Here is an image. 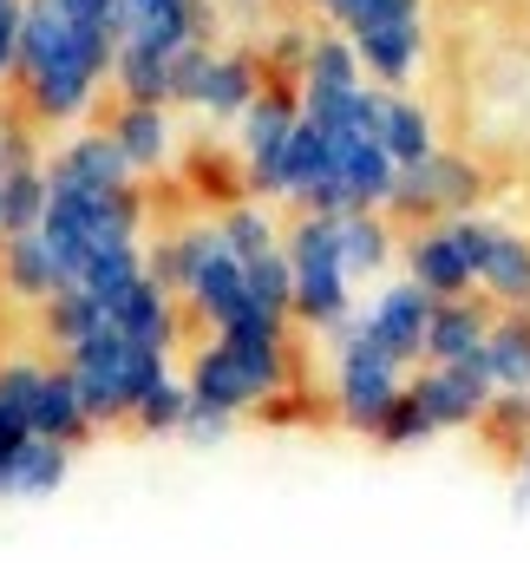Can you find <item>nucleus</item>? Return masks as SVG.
<instances>
[{
    "label": "nucleus",
    "mask_w": 530,
    "mask_h": 563,
    "mask_svg": "<svg viewBox=\"0 0 530 563\" xmlns=\"http://www.w3.org/2000/svg\"><path fill=\"white\" fill-rule=\"evenodd\" d=\"M66 374H73V387H79V400H86L92 426L132 420L137 400H144V394H151L157 380H170L164 354L137 347V341L112 334V328H99L92 341H79V347L66 354Z\"/></svg>",
    "instance_id": "nucleus-1"
},
{
    "label": "nucleus",
    "mask_w": 530,
    "mask_h": 563,
    "mask_svg": "<svg viewBox=\"0 0 530 563\" xmlns=\"http://www.w3.org/2000/svg\"><path fill=\"white\" fill-rule=\"evenodd\" d=\"M334 334H341V361H334V413L354 426V432L374 439V426L387 420V407L406 394L399 361H387V354L361 334V321H347V328H334Z\"/></svg>",
    "instance_id": "nucleus-2"
},
{
    "label": "nucleus",
    "mask_w": 530,
    "mask_h": 563,
    "mask_svg": "<svg viewBox=\"0 0 530 563\" xmlns=\"http://www.w3.org/2000/svg\"><path fill=\"white\" fill-rule=\"evenodd\" d=\"M432 308H439V301H432L419 282H394V288H387V295L361 314V334H367L387 361H399V367H406V361H426V328H432Z\"/></svg>",
    "instance_id": "nucleus-3"
},
{
    "label": "nucleus",
    "mask_w": 530,
    "mask_h": 563,
    "mask_svg": "<svg viewBox=\"0 0 530 563\" xmlns=\"http://www.w3.org/2000/svg\"><path fill=\"white\" fill-rule=\"evenodd\" d=\"M492 394H498V387L485 380L478 361H465V367H426V374L412 380V400L426 407L432 432H445V426H478L485 407H492Z\"/></svg>",
    "instance_id": "nucleus-4"
},
{
    "label": "nucleus",
    "mask_w": 530,
    "mask_h": 563,
    "mask_svg": "<svg viewBox=\"0 0 530 563\" xmlns=\"http://www.w3.org/2000/svg\"><path fill=\"white\" fill-rule=\"evenodd\" d=\"M478 197V170L465 164V157H426V164H412V170H399L394 177V210L406 217H432V210H465Z\"/></svg>",
    "instance_id": "nucleus-5"
},
{
    "label": "nucleus",
    "mask_w": 530,
    "mask_h": 563,
    "mask_svg": "<svg viewBox=\"0 0 530 563\" xmlns=\"http://www.w3.org/2000/svg\"><path fill=\"white\" fill-rule=\"evenodd\" d=\"M432 301H465V288L478 282V263H472V243H465V223H445V230H426L412 243V276Z\"/></svg>",
    "instance_id": "nucleus-6"
},
{
    "label": "nucleus",
    "mask_w": 530,
    "mask_h": 563,
    "mask_svg": "<svg viewBox=\"0 0 530 563\" xmlns=\"http://www.w3.org/2000/svg\"><path fill=\"white\" fill-rule=\"evenodd\" d=\"M106 328L125 334V341H137V347H151V354H170V341H177V308H170V295H164L157 282L144 276L106 308Z\"/></svg>",
    "instance_id": "nucleus-7"
},
{
    "label": "nucleus",
    "mask_w": 530,
    "mask_h": 563,
    "mask_svg": "<svg viewBox=\"0 0 530 563\" xmlns=\"http://www.w3.org/2000/svg\"><path fill=\"white\" fill-rule=\"evenodd\" d=\"M190 301H197V314L217 328V334H230L256 301H250V276H243V263L217 243V256L197 269V282H190Z\"/></svg>",
    "instance_id": "nucleus-8"
},
{
    "label": "nucleus",
    "mask_w": 530,
    "mask_h": 563,
    "mask_svg": "<svg viewBox=\"0 0 530 563\" xmlns=\"http://www.w3.org/2000/svg\"><path fill=\"white\" fill-rule=\"evenodd\" d=\"M46 177L53 184H73V190H92V197H112V190H125L132 164H125V151L112 139H73Z\"/></svg>",
    "instance_id": "nucleus-9"
},
{
    "label": "nucleus",
    "mask_w": 530,
    "mask_h": 563,
    "mask_svg": "<svg viewBox=\"0 0 530 563\" xmlns=\"http://www.w3.org/2000/svg\"><path fill=\"white\" fill-rule=\"evenodd\" d=\"M485 334H492L485 308H472V301H439V308H432V328H426V361H432V367H465V361H478Z\"/></svg>",
    "instance_id": "nucleus-10"
},
{
    "label": "nucleus",
    "mask_w": 530,
    "mask_h": 563,
    "mask_svg": "<svg viewBox=\"0 0 530 563\" xmlns=\"http://www.w3.org/2000/svg\"><path fill=\"white\" fill-rule=\"evenodd\" d=\"M99 426L86 413V400H79V387H73V374L66 367H53L46 374V387H40V407H33V439H53V445H86Z\"/></svg>",
    "instance_id": "nucleus-11"
},
{
    "label": "nucleus",
    "mask_w": 530,
    "mask_h": 563,
    "mask_svg": "<svg viewBox=\"0 0 530 563\" xmlns=\"http://www.w3.org/2000/svg\"><path fill=\"white\" fill-rule=\"evenodd\" d=\"M73 478V445H53V439H26L7 465V485L0 498H53L59 485Z\"/></svg>",
    "instance_id": "nucleus-12"
},
{
    "label": "nucleus",
    "mask_w": 530,
    "mask_h": 563,
    "mask_svg": "<svg viewBox=\"0 0 530 563\" xmlns=\"http://www.w3.org/2000/svg\"><path fill=\"white\" fill-rule=\"evenodd\" d=\"M478 367L498 394H530V321H492L485 347H478Z\"/></svg>",
    "instance_id": "nucleus-13"
},
{
    "label": "nucleus",
    "mask_w": 530,
    "mask_h": 563,
    "mask_svg": "<svg viewBox=\"0 0 530 563\" xmlns=\"http://www.w3.org/2000/svg\"><path fill=\"white\" fill-rule=\"evenodd\" d=\"M478 282L498 295V301H530V243H518L511 230H492L485 236V256H478Z\"/></svg>",
    "instance_id": "nucleus-14"
},
{
    "label": "nucleus",
    "mask_w": 530,
    "mask_h": 563,
    "mask_svg": "<svg viewBox=\"0 0 530 563\" xmlns=\"http://www.w3.org/2000/svg\"><path fill=\"white\" fill-rule=\"evenodd\" d=\"M7 288L26 295V301H53L66 282L53 269V250L46 236H7Z\"/></svg>",
    "instance_id": "nucleus-15"
},
{
    "label": "nucleus",
    "mask_w": 530,
    "mask_h": 563,
    "mask_svg": "<svg viewBox=\"0 0 530 563\" xmlns=\"http://www.w3.org/2000/svg\"><path fill=\"white\" fill-rule=\"evenodd\" d=\"M380 151L394 157L399 170L426 164L432 157V132H426V112L406 106V99H380Z\"/></svg>",
    "instance_id": "nucleus-16"
},
{
    "label": "nucleus",
    "mask_w": 530,
    "mask_h": 563,
    "mask_svg": "<svg viewBox=\"0 0 530 563\" xmlns=\"http://www.w3.org/2000/svg\"><path fill=\"white\" fill-rule=\"evenodd\" d=\"M106 139L125 151V164H132V170H151V164L170 151V125H164V112H157V106H125V112H119V125H112Z\"/></svg>",
    "instance_id": "nucleus-17"
},
{
    "label": "nucleus",
    "mask_w": 530,
    "mask_h": 563,
    "mask_svg": "<svg viewBox=\"0 0 530 563\" xmlns=\"http://www.w3.org/2000/svg\"><path fill=\"white\" fill-rule=\"evenodd\" d=\"M46 197H53V184H46L40 170H13V177L0 184V230H7V236H40Z\"/></svg>",
    "instance_id": "nucleus-18"
},
{
    "label": "nucleus",
    "mask_w": 530,
    "mask_h": 563,
    "mask_svg": "<svg viewBox=\"0 0 530 563\" xmlns=\"http://www.w3.org/2000/svg\"><path fill=\"white\" fill-rule=\"evenodd\" d=\"M119 86H125V106H164L170 99V59L125 40L119 46Z\"/></svg>",
    "instance_id": "nucleus-19"
},
{
    "label": "nucleus",
    "mask_w": 530,
    "mask_h": 563,
    "mask_svg": "<svg viewBox=\"0 0 530 563\" xmlns=\"http://www.w3.org/2000/svg\"><path fill=\"white\" fill-rule=\"evenodd\" d=\"M106 328V308L86 295V288H59L53 301H46V334H53V347H79V341H92Z\"/></svg>",
    "instance_id": "nucleus-20"
},
{
    "label": "nucleus",
    "mask_w": 530,
    "mask_h": 563,
    "mask_svg": "<svg viewBox=\"0 0 530 563\" xmlns=\"http://www.w3.org/2000/svg\"><path fill=\"white\" fill-rule=\"evenodd\" d=\"M46 374H53V367H40V361H7V367H0V426H13V432L33 439V407H40Z\"/></svg>",
    "instance_id": "nucleus-21"
},
{
    "label": "nucleus",
    "mask_w": 530,
    "mask_h": 563,
    "mask_svg": "<svg viewBox=\"0 0 530 563\" xmlns=\"http://www.w3.org/2000/svg\"><path fill=\"white\" fill-rule=\"evenodd\" d=\"M197 106L217 112V119L250 112V106H256V73H250V59H210V79H203Z\"/></svg>",
    "instance_id": "nucleus-22"
},
{
    "label": "nucleus",
    "mask_w": 530,
    "mask_h": 563,
    "mask_svg": "<svg viewBox=\"0 0 530 563\" xmlns=\"http://www.w3.org/2000/svg\"><path fill=\"white\" fill-rule=\"evenodd\" d=\"M243 276H250V301L263 308V314H295V263H288V250H268L256 263H243Z\"/></svg>",
    "instance_id": "nucleus-23"
},
{
    "label": "nucleus",
    "mask_w": 530,
    "mask_h": 563,
    "mask_svg": "<svg viewBox=\"0 0 530 563\" xmlns=\"http://www.w3.org/2000/svg\"><path fill=\"white\" fill-rule=\"evenodd\" d=\"M184 413H190V380H157L144 400H137V413L132 426L137 432H151V439H170V432H184Z\"/></svg>",
    "instance_id": "nucleus-24"
},
{
    "label": "nucleus",
    "mask_w": 530,
    "mask_h": 563,
    "mask_svg": "<svg viewBox=\"0 0 530 563\" xmlns=\"http://www.w3.org/2000/svg\"><path fill=\"white\" fill-rule=\"evenodd\" d=\"M387 250H394V243H387V230H380L367 210H361V217H341V269H347V276H374V269L387 263Z\"/></svg>",
    "instance_id": "nucleus-25"
},
{
    "label": "nucleus",
    "mask_w": 530,
    "mask_h": 563,
    "mask_svg": "<svg viewBox=\"0 0 530 563\" xmlns=\"http://www.w3.org/2000/svg\"><path fill=\"white\" fill-rule=\"evenodd\" d=\"M217 243H223L236 263H256V256H268V250H275V230H268L263 210H250V203H243V210H230V217L217 223Z\"/></svg>",
    "instance_id": "nucleus-26"
},
{
    "label": "nucleus",
    "mask_w": 530,
    "mask_h": 563,
    "mask_svg": "<svg viewBox=\"0 0 530 563\" xmlns=\"http://www.w3.org/2000/svg\"><path fill=\"white\" fill-rule=\"evenodd\" d=\"M485 432H492V445H505L511 459L530 445V394H492V407H485Z\"/></svg>",
    "instance_id": "nucleus-27"
},
{
    "label": "nucleus",
    "mask_w": 530,
    "mask_h": 563,
    "mask_svg": "<svg viewBox=\"0 0 530 563\" xmlns=\"http://www.w3.org/2000/svg\"><path fill=\"white\" fill-rule=\"evenodd\" d=\"M361 53H367V66L380 79H399L412 66V26H374V33H361Z\"/></svg>",
    "instance_id": "nucleus-28"
},
{
    "label": "nucleus",
    "mask_w": 530,
    "mask_h": 563,
    "mask_svg": "<svg viewBox=\"0 0 530 563\" xmlns=\"http://www.w3.org/2000/svg\"><path fill=\"white\" fill-rule=\"evenodd\" d=\"M374 439H380V445H394V452H399V445H426V439H432V420H426V407L412 400V387L387 407V420L374 426Z\"/></svg>",
    "instance_id": "nucleus-29"
},
{
    "label": "nucleus",
    "mask_w": 530,
    "mask_h": 563,
    "mask_svg": "<svg viewBox=\"0 0 530 563\" xmlns=\"http://www.w3.org/2000/svg\"><path fill=\"white\" fill-rule=\"evenodd\" d=\"M308 92H361V86H354V53L334 46V40L314 46V53H308Z\"/></svg>",
    "instance_id": "nucleus-30"
},
{
    "label": "nucleus",
    "mask_w": 530,
    "mask_h": 563,
    "mask_svg": "<svg viewBox=\"0 0 530 563\" xmlns=\"http://www.w3.org/2000/svg\"><path fill=\"white\" fill-rule=\"evenodd\" d=\"M203 79H210V53H197V46L170 53V99H197Z\"/></svg>",
    "instance_id": "nucleus-31"
},
{
    "label": "nucleus",
    "mask_w": 530,
    "mask_h": 563,
    "mask_svg": "<svg viewBox=\"0 0 530 563\" xmlns=\"http://www.w3.org/2000/svg\"><path fill=\"white\" fill-rule=\"evenodd\" d=\"M230 426H236L230 413H217V407H197V400H190V413H184V432H177V439H190V445H217Z\"/></svg>",
    "instance_id": "nucleus-32"
},
{
    "label": "nucleus",
    "mask_w": 530,
    "mask_h": 563,
    "mask_svg": "<svg viewBox=\"0 0 530 563\" xmlns=\"http://www.w3.org/2000/svg\"><path fill=\"white\" fill-rule=\"evenodd\" d=\"M26 445V432H13V426H0V485H7V465H13V452Z\"/></svg>",
    "instance_id": "nucleus-33"
},
{
    "label": "nucleus",
    "mask_w": 530,
    "mask_h": 563,
    "mask_svg": "<svg viewBox=\"0 0 530 563\" xmlns=\"http://www.w3.org/2000/svg\"><path fill=\"white\" fill-rule=\"evenodd\" d=\"M518 478H525V498H530V445L518 452Z\"/></svg>",
    "instance_id": "nucleus-34"
},
{
    "label": "nucleus",
    "mask_w": 530,
    "mask_h": 563,
    "mask_svg": "<svg viewBox=\"0 0 530 563\" xmlns=\"http://www.w3.org/2000/svg\"><path fill=\"white\" fill-rule=\"evenodd\" d=\"M0 7H13V0H0Z\"/></svg>",
    "instance_id": "nucleus-35"
},
{
    "label": "nucleus",
    "mask_w": 530,
    "mask_h": 563,
    "mask_svg": "<svg viewBox=\"0 0 530 563\" xmlns=\"http://www.w3.org/2000/svg\"><path fill=\"white\" fill-rule=\"evenodd\" d=\"M0 184H7V177H0Z\"/></svg>",
    "instance_id": "nucleus-36"
}]
</instances>
